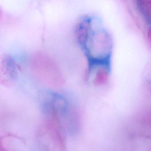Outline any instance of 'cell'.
I'll use <instances>...</instances> for the list:
<instances>
[{
	"instance_id": "cell-1",
	"label": "cell",
	"mask_w": 151,
	"mask_h": 151,
	"mask_svg": "<svg viewBox=\"0 0 151 151\" xmlns=\"http://www.w3.org/2000/svg\"><path fill=\"white\" fill-rule=\"evenodd\" d=\"M31 68L37 80L49 86H59L64 83L62 74L53 60L43 53H37L31 60Z\"/></svg>"
},
{
	"instance_id": "cell-2",
	"label": "cell",
	"mask_w": 151,
	"mask_h": 151,
	"mask_svg": "<svg viewBox=\"0 0 151 151\" xmlns=\"http://www.w3.org/2000/svg\"><path fill=\"white\" fill-rule=\"evenodd\" d=\"M13 60L5 57L1 64V76L3 75L4 83L11 81L15 72L16 67Z\"/></svg>"
},
{
	"instance_id": "cell-3",
	"label": "cell",
	"mask_w": 151,
	"mask_h": 151,
	"mask_svg": "<svg viewBox=\"0 0 151 151\" xmlns=\"http://www.w3.org/2000/svg\"><path fill=\"white\" fill-rule=\"evenodd\" d=\"M109 78L108 70L105 68H100L97 70L93 79L94 85L101 86L107 82Z\"/></svg>"
},
{
	"instance_id": "cell-4",
	"label": "cell",
	"mask_w": 151,
	"mask_h": 151,
	"mask_svg": "<svg viewBox=\"0 0 151 151\" xmlns=\"http://www.w3.org/2000/svg\"><path fill=\"white\" fill-rule=\"evenodd\" d=\"M139 5L147 16L151 19V0L139 1Z\"/></svg>"
},
{
	"instance_id": "cell-5",
	"label": "cell",
	"mask_w": 151,
	"mask_h": 151,
	"mask_svg": "<svg viewBox=\"0 0 151 151\" xmlns=\"http://www.w3.org/2000/svg\"><path fill=\"white\" fill-rule=\"evenodd\" d=\"M147 37L151 42V28H149L147 31Z\"/></svg>"
}]
</instances>
